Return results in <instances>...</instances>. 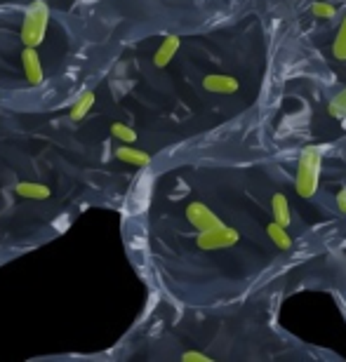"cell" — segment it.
I'll return each instance as SVG.
<instances>
[{
	"mask_svg": "<svg viewBox=\"0 0 346 362\" xmlns=\"http://www.w3.org/2000/svg\"><path fill=\"white\" fill-rule=\"evenodd\" d=\"M321 160H323V148L321 146H306L301 151L299 165H297V193L301 198H313L316 188H318V175H321Z\"/></svg>",
	"mask_w": 346,
	"mask_h": 362,
	"instance_id": "1",
	"label": "cell"
},
{
	"mask_svg": "<svg viewBox=\"0 0 346 362\" xmlns=\"http://www.w3.org/2000/svg\"><path fill=\"white\" fill-rule=\"evenodd\" d=\"M50 7L45 0H33L21 21V42L24 47H38L47 35Z\"/></svg>",
	"mask_w": 346,
	"mask_h": 362,
	"instance_id": "2",
	"label": "cell"
},
{
	"mask_svg": "<svg viewBox=\"0 0 346 362\" xmlns=\"http://www.w3.org/2000/svg\"><path fill=\"white\" fill-rule=\"evenodd\" d=\"M241 240V233L231 226H221V228H212V230H200L196 238V245L203 252H214V250H226L233 247V245Z\"/></svg>",
	"mask_w": 346,
	"mask_h": 362,
	"instance_id": "3",
	"label": "cell"
},
{
	"mask_svg": "<svg viewBox=\"0 0 346 362\" xmlns=\"http://www.w3.org/2000/svg\"><path fill=\"white\" fill-rule=\"evenodd\" d=\"M186 219L198 230H212V228L224 226V221H221L210 207L203 205V202H189V205H186Z\"/></svg>",
	"mask_w": 346,
	"mask_h": 362,
	"instance_id": "4",
	"label": "cell"
},
{
	"mask_svg": "<svg viewBox=\"0 0 346 362\" xmlns=\"http://www.w3.org/2000/svg\"><path fill=\"white\" fill-rule=\"evenodd\" d=\"M21 66H24L26 81L31 83L33 88L42 85V81H45V71H42L38 47H24V52H21Z\"/></svg>",
	"mask_w": 346,
	"mask_h": 362,
	"instance_id": "5",
	"label": "cell"
},
{
	"mask_svg": "<svg viewBox=\"0 0 346 362\" xmlns=\"http://www.w3.org/2000/svg\"><path fill=\"white\" fill-rule=\"evenodd\" d=\"M203 88L212 94H233V92H238V88H241V83H238L233 76L210 74L203 78Z\"/></svg>",
	"mask_w": 346,
	"mask_h": 362,
	"instance_id": "6",
	"label": "cell"
},
{
	"mask_svg": "<svg viewBox=\"0 0 346 362\" xmlns=\"http://www.w3.org/2000/svg\"><path fill=\"white\" fill-rule=\"evenodd\" d=\"M179 45H182V40H179V35H165L161 47L156 49L154 54V64L158 69H165L168 64L175 59V54L179 52Z\"/></svg>",
	"mask_w": 346,
	"mask_h": 362,
	"instance_id": "7",
	"label": "cell"
},
{
	"mask_svg": "<svg viewBox=\"0 0 346 362\" xmlns=\"http://www.w3.org/2000/svg\"><path fill=\"white\" fill-rule=\"evenodd\" d=\"M115 158L122 163H127V165H134V168H146V165H151V156L146 153V151L132 148L129 144L115 148Z\"/></svg>",
	"mask_w": 346,
	"mask_h": 362,
	"instance_id": "8",
	"label": "cell"
},
{
	"mask_svg": "<svg viewBox=\"0 0 346 362\" xmlns=\"http://www.w3.org/2000/svg\"><path fill=\"white\" fill-rule=\"evenodd\" d=\"M14 193L21 195V198H31V200H47L50 198V188L45 184H33V181H19L14 186Z\"/></svg>",
	"mask_w": 346,
	"mask_h": 362,
	"instance_id": "9",
	"label": "cell"
},
{
	"mask_svg": "<svg viewBox=\"0 0 346 362\" xmlns=\"http://www.w3.org/2000/svg\"><path fill=\"white\" fill-rule=\"evenodd\" d=\"M266 235L271 238V243L276 245L278 250H292V238L290 233H287V226H283V223L278 221H271L269 226H266Z\"/></svg>",
	"mask_w": 346,
	"mask_h": 362,
	"instance_id": "10",
	"label": "cell"
},
{
	"mask_svg": "<svg viewBox=\"0 0 346 362\" xmlns=\"http://www.w3.org/2000/svg\"><path fill=\"white\" fill-rule=\"evenodd\" d=\"M95 101H97V94L92 92V90H85L81 97L76 99V104L71 106V120H83L85 115L90 113V108L95 106Z\"/></svg>",
	"mask_w": 346,
	"mask_h": 362,
	"instance_id": "11",
	"label": "cell"
},
{
	"mask_svg": "<svg viewBox=\"0 0 346 362\" xmlns=\"http://www.w3.org/2000/svg\"><path fill=\"white\" fill-rule=\"evenodd\" d=\"M271 212H273V221L283 223V226H290V205H287V198H285L283 193L273 195Z\"/></svg>",
	"mask_w": 346,
	"mask_h": 362,
	"instance_id": "12",
	"label": "cell"
},
{
	"mask_svg": "<svg viewBox=\"0 0 346 362\" xmlns=\"http://www.w3.org/2000/svg\"><path fill=\"white\" fill-rule=\"evenodd\" d=\"M111 136H115L122 144H134L137 141V132L132 127H127L125 122H113L111 125Z\"/></svg>",
	"mask_w": 346,
	"mask_h": 362,
	"instance_id": "13",
	"label": "cell"
},
{
	"mask_svg": "<svg viewBox=\"0 0 346 362\" xmlns=\"http://www.w3.org/2000/svg\"><path fill=\"white\" fill-rule=\"evenodd\" d=\"M333 54H335V59L346 62V17H344V21H342L340 31H337V35H335V42H333Z\"/></svg>",
	"mask_w": 346,
	"mask_h": 362,
	"instance_id": "14",
	"label": "cell"
},
{
	"mask_svg": "<svg viewBox=\"0 0 346 362\" xmlns=\"http://www.w3.org/2000/svg\"><path fill=\"white\" fill-rule=\"evenodd\" d=\"M328 111L333 118H346V88L342 92H337L333 101H330V106H328Z\"/></svg>",
	"mask_w": 346,
	"mask_h": 362,
	"instance_id": "15",
	"label": "cell"
},
{
	"mask_svg": "<svg viewBox=\"0 0 346 362\" xmlns=\"http://www.w3.org/2000/svg\"><path fill=\"white\" fill-rule=\"evenodd\" d=\"M311 12L316 14V17H321V19H333L337 14L335 5H330V3H313Z\"/></svg>",
	"mask_w": 346,
	"mask_h": 362,
	"instance_id": "16",
	"label": "cell"
},
{
	"mask_svg": "<svg viewBox=\"0 0 346 362\" xmlns=\"http://www.w3.org/2000/svg\"><path fill=\"white\" fill-rule=\"evenodd\" d=\"M184 362H212L210 356H205V353H198V351H189V353H184L182 356Z\"/></svg>",
	"mask_w": 346,
	"mask_h": 362,
	"instance_id": "17",
	"label": "cell"
},
{
	"mask_svg": "<svg viewBox=\"0 0 346 362\" xmlns=\"http://www.w3.org/2000/svg\"><path fill=\"white\" fill-rule=\"evenodd\" d=\"M337 207H340L342 214H346V188H342V191L337 193Z\"/></svg>",
	"mask_w": 346,
	"mask_h": 362,
	"instance_id": "18",
	"label": "cell"
}]
</instances>
